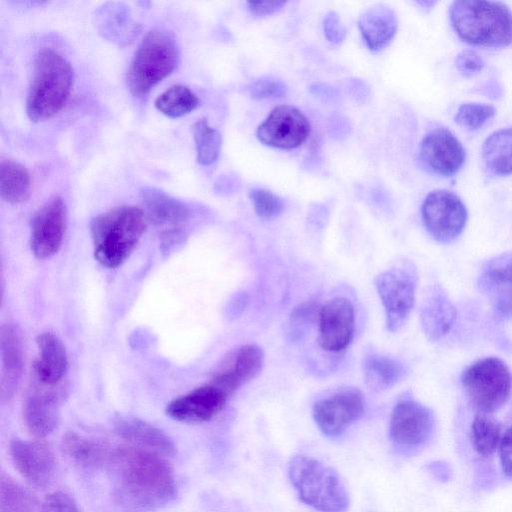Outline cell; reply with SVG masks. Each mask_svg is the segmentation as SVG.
I'll list each match as a JSON object with an SVG mask.
<instances>
[{
	"instance_id": "cell-1",
	"label": "cell",
	"mask_w": 512,
	"mask_h": 512,
	"mask_svg": "<svg viewBox=\"0 0 512 512\" xmlns=\"http://www.w3.org/2000/svg\"><path fill=\"white\" fill-rule=\"evenodd\" d=\"M109 459L122 493L136 506L155 510L175 498V476L163 456L131 445L117 448Z\"/></svg>"
},
{
	"instance_id": "cell-2",
	"label": "cell",
	"mask_w": 512,
	"mask_h": 512,
	"mask_svg": "<svg viewBox=\"0 0 512 512\" xmlns=\"http://www.w3.org/2000/svg\"><path fill=\"white\" fill-rule=\"evenodd\" d=\"M74 81L71 64L57 51L43 47L34 57L26 113L33 122L52 118L66 104Z\"/></svg>"
},
{
	"instance_id": "cell-3",
	"label": "cell",
	"mask_w": 512,
	"mask_h": 512,
	"mask_svg": "<svg viewBox=\"0 0 512 512\" xmlns=\"http://www.w3.org/2000/svg\"><path fill=\"white\" fill-rule=\"evenodd\" d=\"M146 229L144 212L136 206L122 205L94 217L90 232L96 260L116 268L129 257Z\"/></svg>"
},
{
	"instance_id": "cell-4",
	"label": "cell",
	"mask_w": 512,
	"mask_h": 512,
	"mask_svg": "<svg viewBox=\"0 0 512 512\" xmlns=\"http://www.w3.org/2000/svg\"><path fill=\"white\" fill-rule=\"evenodd\" d=\"M449 17L457 35L468 44L502 48L512 43V12L504 3L454 1Z\"/></svg>"
},
{
	"instance_id": "cell-5",
	"label": "cell",
	"mask_w": 512,
	"mask_h": 512,
	"mask_svg": "<svg viewBox=\"0 0 512 512\" xmlns=\"http://www.w3.org/2000/svg\"><path fill=\"white\" fill-rule=\"evenodd\" d=\"M179 47L173 33L155 29L140 42L127 71V86L136 97L147 95L169 76L179 61Z\"/></svg>"
},
{
	"instance_id": "cell-6",
	"label": "cell",
	"mask_w": 512,
	"mask_h": 512,
	"mask_svg": "<svg viewBox=\"0 0 512 512\" xmlns=\"http://www.w3.org/2000/svg\"><path fill=\"white\" fill-rule=\"evenodd\" d=\"M288 474L302 502L320 512H342L349 503L347 491L331 467L306 456L291 459Z\"/></svg>"
},
{
	"instance_id": "cell-7",
	"label": "cell",
	"mask_w": 512,
	"mask_h": 512,
	"mask_svg": "<svg viewBox=\"0 0 512 512\" xmlns=\"http://www.w3.org/2000/svg\"><path fill=\"white\" fill-rule=\"evenodd\" d=\"M462 385L473 403L482 413L501 408L512 391V374L504 361L487 357L471 364L462 374Z\"/></svg>"
},
{
	"instance_id": "cell-8",
	"label": "cell",
	"mask_w": 512,
	"mask_h": 512,
	"mask_svg": "<svg viewBox=\"0 0 512 512\" xmlns=\"http://www.w3.org/2000/svg\"><path fill=\"white\" fill-rule=\"evenodd\" d=\"M375 285L385 311L386 327L391 332L398 331L415 303L416 269L409 262L389 268L376 277Z\"/></svg>"
},
{
	"instance_id": "cell-9",
	"label": "cell",
	"mask_w": 512,
	"mask_h": 512,
	"mask_svg": "<svg viewBox=\"0 0 512 512\" xmlns=\"http://www.w3.org/2000/svg\"><path fill=\"white\" fill-rule=\"evenodd\" d=\"M423 224L438 242L449 243L464 230L468 213L460 197L452 191L437 189L425 198L421 208Z\"/></svg>"
},
{
	"instance_id": "cell-10",
	"label": "cell",
	"mask_w": 512,
	"mask_h": 512,
	"mask_svg": "<svg viewBox=\"0 0 512 512\" xmlns=\"http://www.w3.org/2000/svg\"><path fill=\"white\" fill-rule=\"evenodd\" d=\"M264 360V352L257 344L237 346L220 360L209 382L230 396L261 373Z\"/></svg>"
},
{
	"instance_id": "cell-11",
	"label": "cell",
	"mask_w": 512,
	"mask_h": 512,
	"mask_svg": "<svg viewBox=\"0 0 512 512\" xmlns=\"http://www.w3.org/2000/svg\"><path fill=\"white\" fill-rule=\"evenodd\" d=\"M364 412V398L354 387L342 388L314 404L313 418L321 432L335 437L342 434Z\"/></svg>"
},
{
	"instance_id": "cell-12",
	"label": "cell",
	"mask_w": 512,
	"mask_h": 512,
	"mask_svg": "<svg viewBox=\"0 0 512 512\" xmlns=\"http://www.w3.org/2000/svg\"><path fill=\"white\" fill-rule=\"evenodd\" d=\"M307 117L290 105L275 107L257 129V138L264 145L278 149H294L310 134Z\"/></svg>"
},
{
	"instance_id": "cell-13",
	"label": "cell",
	"mask_w": 512,
	"mask_h": 512,
	"mask_svg": "<svg viewBox=\"0 0 512 512\" xmlns=\"http://www.w3.org/2000/svg\"><path fill=\"white\" fill-rule=\"evenodd\" d=\"M465 159L466 152L462 143L445 127L433 129L420 143V163L432 174L454 176L462 168Z\"/></svg>"
},
{
	"instance_id": "cell-14",
	"label": "cell",
	"mask_w": 512,
	"mask_h": 512,
	"mask_svg": "<svg viewBox=\"0 0 512 512\" xmlns=\"http://www.w3.org/2000/svg\"><path fill=\"white\" fill-rule=\"evenodd\" d=\"M434 428L432 411L423 404L403 399L394 406L389 423L390 439L401 447H417L424 444Z\"/></svg>"
},
{
	"instance_id": "cell-15",
	"label": "cell",
	"mask_w": 512,
	"mask_h": 512,
	"mask_svg": "<svg viewBox=\"0 0 512 512\" xmlns=\"http://www.w3.org/2000/svg\"><path fill=\"white\" fill-rule=\"evenodd\" d=\"M67 226V209L60 197H54L33 216L30 247L39 259L48 258L60 249Z\"/></svg>"
},
{
	"instance_id": "cell-16",
	"label": "cell",
	"mask_w": 512,
	"mask_h": 512,
	"mask_svg": "<svg viewBox=\"0 0 512 512\" xmlns=\"http://www.w3.org/2000/svg\"><path fill=\"white\" fill-rule=\"evenodd\" d=\"M318 343L329 352L345 350L355 331V313L352 303L344 297L329 300L319 309Z\"/></svg>"
},
{
	"instance_id": "cell-17",
	"label": "cell",
	"mask_w": 512,
	"mask_h": 512,
	"mask_svg": "<svg viewBox=\"0 0 512 512\" xmlns=\"http://www.w3.org/2000/svg\"><path fill=\"white\" fill-rule=\"evenodd\" d=\"M9 450L15 468L30 485L45 488L53 481L56 459L46 443L14 439Z\"/></svg>"
},
{
	"instance_id": "cell-18",
	"label": "cell",
	"mask_w": 512,
	"mask_h": 512,
	"mask_svg": "<svg viewBox=\"0 0 512 512\" xmlns=\"http://www.w3.org/2000/svg\"><path fill=\"white\" fill-rule=\"evenodd\" d=\"M228 397L223 390L208 382L172 400L166 407V414L179 422H206L225 407Z\"/></svg>"
},
{
	"instance_id": "cell-19",
	"label": "cell",
	"mask_w": 512,
	"mask_h": 512,
	"mask_svg": "<svg viewBox=\"0 0 512 512\" xmlns=\"http://www.w3.org/2000/svg\"><path fill=\"white\" fill-rule=\"evenodd\" d=\"M477 284L499 316H512V252L489 259L481 268Z\"/></svg>"
},
{
	"instance_id": "cell-20",
	"label": "cell",
	"mask_w": 512,
	"mask_h": 512,
	"mask_svg": "<svg viewBox=\"0 0 512 512\" xmlns=\"http://www.w3.org/2000/svg\"><path fill=\"white\" fill-rule=\"evenodd\" d=\"M63 396L59 386L39 384L30 391L23 404V419L33 435L42 438L54 431Z\"/></svg>"
},
{
	"instance_id": "cell-21",
	"label": "cell",
	"mask_w": 512,
	"mask_h": 512,
	"mask_svg": "<svg viewBox=\"0 0 512 512\" xmlns=\"http://www.w3.org/2000/svg\"><path fill=\"white\" fill-rule=\"evenodd\" d=\"M2 402L9 401L16 393L24 369V351L19 329L11 324H3L0 331Z\"/></svg>"
},
{
	"instance_id": "cell-22",
	"label": "cell",
	"mask_w": 512,
	"mask_h": 512,
	"mask_svg": "<svg viewBox=\"0 0 512 512\" xmlns=\"http://www.w3.org/2000/svg\"><path fill=\"white\" fill-rule=\"evenodd\" d=\"M118 436L136 446L163 457H172L176 452L173 440L160 428L133 416H119L114 421Z\"/></svg>"
},
{
	"instance_id": "cell-23",
	"label": "cell",
	"mask_w": 512,
	"mask_h": 512,
	"mask_svg": "<svg viewBox=\"0 0 512 512\" xmlns=\"http://www.w3.org/2000/svg\"><path fill=\"white\" fill-rule=\"evenodd\" d=\"M38 356L34 362L36 380L45 386L55 387L68 370V357L61 340L51 332L36 338Z\"/></svg>"
},
{
	"instance_id": "cell-24",
	"label": "cell",
	"mask_w": 512,
	"mask_h": 512,
	"mask_svg": "<svg viewBox=\"0 0 512 512\" xmlns=\"http://www.w3.org/2000/svg\"><path fill=\"white\" fill-rule=\"evenodd\" d=\"M142 199L149 219L156 226L167 228V234L179 232L190 218V209L185 203L159 189L144 188Z\"/></svg>"
},
{
	"instance_id": "cell-25",
	"label": "cell",
	"mask_w": 512,
	"mask_h": 512,
	"mask_svg": "<svg viewBox=\"0 0 512 512\" xmlns=\"http://www.w3.org/2000/svg\"><path fill=\"white\" fill-rule=\"evenodd\" d=\"M456 309L445 291L434 286L423 299L420 309L421 327L429 340L444 337L454 325Z\"/></svg>"
},
{
	"instance_id": "cell-26",
	"label": "cell",
	"mask_w": 512,
	"mask_h": 512,
	"mask_svg": "<svg viewBox=\"0 0 512 512\" xmlns=\"http://www.w3.org/2000/svg\"><path fill=\"white\" fill-rule=\"evenodd\" d=\"M358 27L367 47L380 51L390 44L397 32V15L386 5H374L360 14Z\"/></svg>"
},
{
	"instance_id": "cell-27",
	"label": "cell",
	"mask_w": 512,
	"mask_h": 512,
	"mask_svg": "<svg viewBox=\"0 0 512 512\" xmlns=\"http://www.w3.org/2000/svg\"><path fill=\"white\" fill-rule=\"evenodd\" d=\"M482 160L489 174H512V128L490 134L482 145Z\"/></svg>"
},
{
	"instance_id": "cell-28",
	"label": "cell",
	"mask_w": 512,
	"mask_h": 512,
	"mask_svg": "<svg viewBox=\"0 0 512 512\" xmlns=\"http://www.w3.org/2000/svg\"><path fill=\"white\" fill-rule=\"evenodd\" d=\"M366 385L375 391L397 384L406 374L405 366L398 360L379 354H370L363 362Z\"/></svg>"
},
{
	"instance_id": "cell-29",
	"label": "cell",
	"mask_w": 512,
	"mask_h": 512,
	"mask_svg": "<svg viewBox=\"0 0 512 512\" xmlns=\"http://www.w3.org/2000/svg\"><path fill=\"white\" fill-rule=\"evenodd\" d=\"M62 449L73 462L87 468L97 467L110 457L102 443L73 431L63 436Z\"/></svg>"
},
{
	"instance_id": "cell-30",
	"label": "cell",
	"mask_w": 512,
	"mask_h": 512,
	"mask_svg": "<svg viewBox=\"0 0 512 512\" xmlns=\"http://www.w3.org/2000/svg\"><path fill=\"white\" fill-rule=\"evenodd\" d=\"M31 179L25 166L12 161L3 160L0 168V195L10 204L26 201L30 195Z\"/></svg>"
},
{
	"instance_id": "cell-31",
	"label": "cell",
	"mask_w": 512,
	"mask_h": 512,
	"mask_svg": "<svg viewBox=\"0 0 512 512\" xmlns=\"http://www.w3.org/2000/svg\"><path fill=\"white\" fill-rule=\"evenodd\" d=\"M197 95L184 85H175L160 94L155 107L169 118H180L199 106Z\"/></svg>"
},
{
	"instance_id": "cell-32",
	"label": "cell",
	"mask_w": 512,
	"mask_h": 512,
	"mask_svg": "<svg viewBox=\"0 0 512 512\" xmlns=\"http://www.w3.org/2000/svg\"><path fill=\"white\" fill-rule=\"evenodd\" d=\"M501 429L498 422L486 413H478L471 425V441L476 452L489 457L499 448Z\"/></svg>"
},
{
	"instance_id": "cell-33",
	"label": "cell",
	"mask_w": 512,
	"mask_h": 512,
	"mask_svg": "<svg viewBox=\"0 0 512 512\" xmlns=\"http://www.w3.org/2000/svg\"><path fill=\"white\" fill-rule=\"evenodd\" d=\"M197 161L202 165L215 162L221 151V134L211 127L206 119H199L193 124Z\"/></svg>"
},
{
	"instance_id": "cell-34",
	"label": "cell",
	"mask_w": 512,
	"mask_h": 512,
	"mask_svg": "<svg viewBox=\"0 0 512 512\" xmlns=\"http://www.w3.org/2000/svg\"><path fill=\"white\" fill-rule=\"evenodd\" d=\"M496 113L492 105L483 103H463L459 106L455 115V122L467 129L481 128Z\"/></svg>"
},
{
	"instance_id": "cell-35",
	"label": "cell",
	"mask_w": 512,
	"mask_h": 512,
	"mask_svg": "<svg viewBox=\"0 0 512 512\" xmlns=\"http://www.w3.org/2000/svg\"><path fill=\"white\" fill-rule=\"evenodd\" d=\"M31 504L27 492L8 477L1 478V510L2 512H24Z\"/></svg>"
},
{
	"instance_id": "cell-36",
	"label": "cell",
	"mask_w": 512,
	"mask_h": 512,
	"mask_svg": "<svg viewBox=\"0 0 512 512\" xmlns=\"http://www.w3.org/2000/svg\"><path fill=\"white\" fill-rule=\"evenodd\" d=\"M250 199L256 214L266 220L277 217L284 208L282 200L266 189L251 190Z\"/></svg>"
},
{
	"instance_id": "cell-37",
	"label": "cell",
	"mask_w": 512,
	"mask_h": 512,
	"mask_svg": "<svg viewBox=\"0 0 512 512\" xmlns=\"http://www.w3.org/2000/svg\"><path fill=\"white\" fill-rule=\"evenodd\" d=\"M320 309V308H319ZM317 305L306 302L295 307L290 317V334L299 338L319 314Z\"/></svg>"
},
{
	"instance_id": "cell-38",
	"label": "cell",
	"mask_w": 512,
	"mask_h": 512,
	"mask_svg": "<svg viewBox=\"0 0 512 512\" xmlns=\"http://www.w3.org/2000/svg\"><path fill=\"white\" fill-rule=\"evenodd\" d=\"M102 27L104 33L112 34V32H124L125 29H133L136 25L132 23L129 15L126 10H124L121 6H115L112 4V7H107L102 12ZM119 33V32H118Z\"/></svg>"
},
{
	"instance_id": "cell-39",
	"label": "cell",
	"mask_w": 512,
	"mask_h": 512,
	"mask_svg": "<svg viewBox=\"0 0 512 512\" xmlns=\"http://www.w3.org/2000/svg\"><path fill=\"white\" fill-rule=\"evenodd\" d=\"M249 91L257 99L277 98L286 93V86L277 79L261 78L250 85Z\"/></svg>"
},
{
	"instance_id": "cell-40",
	"label": "cell",
	"mask_w": 512,
	"mask_h": 512,
	"mask_svg": "<svg viewBox=\"0 0 512 512\" xmlns=\"http://www.w3.org/2000/svg\"><path fill=\"white\" fill-rule=\"evenodd\" d=\"M41 512H80L75 501L61 491L48 494L41 506Z\"/></svg>"
},
{
	"instance_id": "cell-41",
	"label": "cell",
	"mask_w": 512,
	"mask_h": 512,
	"mask_svg": "<svg viewBox=\"0 0 512 512\" xmlns=\"http://www.w3.org/2000/svg\"><path fill=\"white\" fill-rule=\"evenodd\" d=\"M456 68L465 77L479 73L484 67L481 56L473 50L460 52L456 57Z\"/></svg>"
},
{
	"instance_id": "cell-42",
	"label": "cell",
	"mask_w": 512,
	"mask_h": 512,
	"mask_svg": "<svg viewBox=\"0 0 512 512\" xmlns=\"http://www.w3.org/2000/svg\"><path fill=\"white\" fill-rule=\"evenodd\" d=\"M323 30L326 38L335 44L342 42L346 36V29L341 23L338 14L329 11L323 19Z\"/></svg>"
},
{
	"instance_id": "cell-43",
	"label": "cell",
	"mask_w": 512,
	"mask_h": 512,
	"mask_svg": "<svg viewBox=\"0 0 512 512\" xmlns=\"http://www.w3.org/2000/svg\"><path fill=\"white\" fill-rule=\"evenodd\" d=\"M498 451L503 472L512 478V426L502 435Z\"/></svg>"
},
{
	"instance_id": "cell-44",
	"label": "cell",
	"mask_w": 512,
	"mask_h": 512,
	"mask_svg": "<svg viewBox=\"0 0 512 512\" xmlns=\"http://www.w3.org/2000/svg\"><path fill=\"white\" fill-rule=\"evenodd\" d=\"M286 2L284 1H249L248 10L258 16L269 15L280 10Z\"/></svg>"
}]
</instances>
